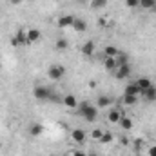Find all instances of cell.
Instances as JSON below:
<instances>
[{
  "instance_id": "6da1fadb",
  "label": "cell",
  "mask_w": 156,
  "mask_h": 156,
  "mask_svg": "<svg viewBox=\"0 0 156 156\" xmlns=\"http://www.w3.org/2000/svg\"><path fill=\"white\" fill-rule=\"evenodd\" d=\"M78 113H80V116H83L87 122H94L98 118V107H93L91 104L82 102V104H78Z\"/></svg>"
},
{
  "instance_id": "7a4b0ae2",
  "label": "cell",
  "mask_w": 156,
  "mask_h": 156,
  "mask_svg": "<svg viewBox=\"0 0 156 156\" xmlns=\"http://www.w3.org/2000/svg\"><path fill=\"white\" fill-rule=\"evenodd\" d=\"M47 76L51 78V80H55V82H58V80H62V78L66 76V67H64V66H60V64H55V66H51V67H49Z\"/></svg>"
},
{
  "instance_id": "3957f363",
  "label": "cell",
  "mask_w": 156,
  "mask_h": 156,
  "mask_svg": "<svg viewBox=\"0 0 156 156\" xmlns=\"http://www.w3.org/2000/svg\"><path fill=\"white\" fill-rule=\"evenodd\" d=\"M33 96L37 100H51L53 98V91L47 89V87H44V85H37L33 89Z\"/></svg>"
},
{
  "instance_id": "277c9868",
  "label": "cell",
  "mask_w": 156,
  "mask_h": 156,
  "mask_svg": "<svg viewBox=\"0 0 156 156\" xmlns=\"http://www.w3.org/2000/svg\"><path fill=\"white\" fill-rule=\"evenodd\" d=\"M13 44H15V45H27V44H29V42H27V33L22 31V29L16 31V33H15V38H13Z\"/></svg>"
},
{
  "instance_id": "5b68a950",
  "label": "cell",
  "mask_w": 156,
  "mask_h": 156,
  "mask_svg": "<svg viewBox=\"0 0 156 156\" xmlns=\"http://www.w3.org/2000/svg\"><path fill=\"white\" fill-rule=\"evenodd\" d=\"M134 83L138 85L140 93H144V91H147L149 87H153V83H151V78H147V76H140V78H136V82H134Z\"/></svg>"
},
{
  "instance_id": "8992f818",
  "label": "cell",
  "mask_w": 156,
  "mask_h": 156,
  "mask_svg": "<svg viewBox=\"0 0 156 156\" xmlns=\"http://www.w3.org/2000/svg\"><path fill=\"white\" fill-rule=\"evenodd\" d=\"M129 76H131V67H129V64L116 67V78L118 80H127Z\"/></svg>"
},
{
  "instance_id": "52a82bcc",
  "label": "cell",
  "mask_w": 156,
  "mask_h": 156,
  "mask_svg": "<svg viewBox=\"0 0 156 156\" xmlns=\"http://www.w3.org/2000/svg\"><path fill=\"white\" fill-rule=\"evenodd\" d=\"M73 22H75V16H71V15H64V16H60L58 18V27H73Z\"/></svg>"
},
{
  "instance_id": "ba28073f",
  "label": "cell",
  "mask_w": 156,
  "mask_h": 156,
  "mask_svg": "<svg viewBox=\"0 0 156 156\" xmlns=\"http://www.w3.org/2000/svg\"><path fill=\"white\" fill-rule=\"evenodd\" d=\"M85 131L83 129H75L73 133H71V138H73V142H76V144H83L85 142Z\"/></svg>"
},
{
  "instance_id": "9c48e42d",
  "label": "cell",
  "mask_w": 156,
  "mask_h": 156,
  "mask_svg": "<svg viewBox=\"0 0 156 156\" xmlns=\"http://www.w3.org/2000/svg\"><path fill=\"white\" fill-rule=\"evenodd\" d=\"M62 104L66 105V107H69V109H73V107H78V100L73 96V94H66L64 98H62Z\"/></svg>"
},
{
  "instance_id": "30bf717a",
  "label": "cell",
  "mask_w": 156,
  "mask_h": 156,
  "mask_svg": "<svg viewBox=\"0 0 156 156\" xmlns=\"http://www.w3.org/2000/svg\"><path fill=\"white\" fill-rule=\"evenodd\" d=\"M94 42L93 40H89V42H85L83 45H82V55H85V56H93V53H94Z\"/></svg>"
},
{
  "instance_id": "8fae6325",
  "label": "cell",
  "mask_w": 156,
  "mask_h": 156,
  "mask_svg": "<svg viewBox=\"0 0 156 156\" xmlns=\"http://www.w3.org/2000/svg\"><path fill=\"white\" fill-rule=\"evenodd\" d=\"M123 94H129V96H140L142 93H140V89H138V85L133 82V83H129L127 87H125V91H123Z\"/></svg>"
},
{
  "instance_id": "7c38bea8",
  "label": "cell",
  "mask_w": 156,
  "mask_h": 156,
  "mask_svg": "<svg viewBox=\"0 0 156 156\" xmlns=\"http://www.w3.org/2000/svg\"><path fill=\"white\" fill-rule=\"evenodd\" d=\"M122 116H123V115H122V111H118V109H111V111H109V115H107V122H111V123H118Z\"/></svg>"
},
{
  "instance_id": "4fadbf2b",
  "label": "cell",
  "mask_w": 156,
  "mask_h": 156,
  "mask_svg": "<svg viewBox=\"0 0 156 156\" xmlns=\"http://www.w3.org/2000/svg\"><path fill=\"white\" fill-rule=\"evenodd\" d=\"M26 33H27V42H29V44H35V42H38V40H40V35H42L38 29H27Z\"/></svg>"
},
{
  "instance_id": "5bb4252c",
  "label": "cell",
  "mask_w": 156,
  "mask_h": 156,
  "mask_svg": "<svg viewBox=\"0 0 156 156\" xmlns=\"http://www.w3.org/2000/svg\"><path fill=\"white\" fill-rule=\"evenodd\" d=\"M104 66H105V69H107V71H115V69L118 67L116 56H105V62H104Z\"/></svg>"
},
{
  "instance_id": "9a60e30c",
  "label": "cell",
  "mask_w": 156,
  "mask_h": 156,
  "mask_svg": "<svg viewBox=\"0 0 156 156\" xmlns=\"http://www.w3.org/2000/svg\"><path fill=\"white\" fill-rule=\"evenodd\" d=\"M111 104H113V100H111L109 96H100L98 102H96V107H98V109H107Z\"/></svg>"
},
{
  "instance_id": "2e32d148",
  "label": "cell",
  "mask_w": 156,
  "mask_h": 156,
  "mask_svg": "<svg viewBox=\"0 0 156 156\" xmlns=\"http://www.w3.org/2000/svg\"><path fill=\"white\" fill-rule=\"evenodd\" d=\"M73 27H75V31H78V33H83V31L87 29V24H85V20H83V18H75Z\"/></svg>"
},
{
  "instance_id": "e0dca14e",
  "label": "cell",
  "mask_w": 156,
  "mask_h": 156,
  "mask_svg": "<svg viewBox=\"0 0 156 156\" xmlns=\"http://www.w3.org/2000/svg\"><path fill=\"white\" fill-rule=\"evenodd\" d=\"M142 96H144L147 102H154V100H156V87H154V85H153V87H149L147 91H144V93H142Z\"/></svg>"
},
{
  "instance_id": "ac0fdd59",
  "label": "cell",
  "mask_w": 156,
  "mask_h": 156,
  "mask_svg": "<svg viewBox=\"0 0 156 156\" xmlns=\"http://www.w3.org/2000/svg\"><path fill=\"white\" fill-rule=\"evenodd\" d=\"M118 123L122 125V129H123V131H131V129H133V120H131V118H127V116H122Z\"/></svg>"
},
{
  "instance_id": "d6986e66",
  "label": "cell",
  "mask_w": 156,
  "mask_h": 156,
  "mask_svg": "<svg viewBox=\"0 0 156 156\" xmlns=\"http://www.w3.org/2000/svg\"><path fill=\"white\" fill-rule=\"evenodd\" d=\"M55 47H56V51H60V53H62V51H67V49H69V42L66 38H58L56 44H55Z\"/></svg>"
},
{
  "instance_id": "ffe728a7",
  "label": "cell",
  "mask_w": 156,
  "mask_h": 156,
  "mask_svg": "<svg viewBox=\"0 0 156 156\" xmlns=\"http://www.w3.org/2000/svg\"><path fill=\"white\" fill-rule=\"evenodd\" d=\"M42 133H44V127H42L40 123H33V125L29 127V134H31V136H35V138L40 136Z\"/></svg>"
},
{
  "instance_id": "44dd1931",
  "label": "cell",
  "mask_w": 156,
  "mask_h": 156,
  "mask_svg": "<svg viewBox=\"0 0 156 156\" xmlns=\"http://www.w3.org/2000/svg\"><path fill=\"white\" fill-rule=\"evenodd\" d=\"M116 64H118V67H120V66H127V64H129V58H127V55H125V53H118V55H116Z\"/></svg>"
},
{
  "instance_id": "7402d4cb",
  "label": "cell",
  "mask_w": 156,
  "mask_h": 156,
  "mask_svg": "<svg viewBox=\"0 0 156 156\" xmlns=\"http://www.w3.org/2000/svg\"><path fill=\"white\" fill-rule=\"evenodd\" d=\"M118 53H120V51H118L115 45H105V49H104V55H105V56H116Z\"/></svg>"
},
{
  "instance_id": "603a6c76",
  "label": "cell",
  "mask_w": 156,
  "mask_h": 156,
  "mask_svg": "<svg viewBox=\"0 0 156 156\" xmlns=\"http://www.w3.org/2000/svg\"><path fill=\"white\" fill-rule=\"evenodd\" d=\"M140 7H144V9H154L156 0H140Z\"/></svg>"
},
{
  "instance_id": "cb8c5ba5",
  "label": "cell",
  "mask_w": 156,
  "mask_h": 156,
  "mask_svg": "<svg viewBox=\"0 0 156 156\" xmlns=\"http://www.w3.org/2000/svg\"><path fill=\"white\" fill-rule=\"evenodd\" d=\"M107 2L109 0H91V7L93 9H102V7L107 5Z\"/></svg>"
},
{
  "instance_id": "d4e9b609",
  "label": "cell",
  "mask_w": 156,
  "mask_h": 156,
  "mask_svg": "<svg viewBox=\"0 0 156 156\" xmlns=\"http://www.w3.org/2000/svg\"><path fill=\"white\" fill-rule=\"evenodd\" d=\"M138 102V96H129V94H123V104L127 105H134Z\"/></svg>"
},
{
  "instance_id": "484cf974",
  "label": "cell",
  "mask_w": 156,
  "mask_h": 156,
  "mask_svg": "<svg viewBox=\"0 0 156 156\" xmlns=\"http://www.w3.org/2000/svg\"><path fill=\"white\" fill-rule=\"evenodd\" d=\"M111 142H113V133H109V131L104 133L102 138H100V144H111Z\"/></svg>"
},
{
  "instance_id": "4316f807",
  "label": "cell",
  "mask_w": 156,
  "mask_h": 156,
  "mask_svg": "<svg viewBox=\"0 0 156 156\" xmlns=\"http://www.w3.org/2000/svg\"><path fill=\"white\" fill-rule=\"evenodd\" d=\"M102 134H104V131H102V129H93V133H91V136H93V140H98V142H100V138H102Z\"/></svg>"
},
{
  "instance_id": "83f0119b",
  "label": "cell",
  "mask_w": 156,
  "mask_h": 156,
  "mask_svg": "<svg viewBox=\"0 0 156 156\" xmlns=\"http://www.w3.org/2000/svg\"><path fill=\"white\" fill-rule=\"evenodd\" d=\"M125 5L129 9H134V7H140V0H125Z\"/></svg>"
},
{
  "instance_id": "f1b7e54d",
  "label": "cell",
  "mask_w": 156,
  "mask_h": 156,
  "mask_svg": "<svg viewBox=\"0 0 156 156\" xmlns=\"http://www.w3.org/2000/svg\"><path fill=\"white\" fill-rule=\"evenodd\" d=\"M147 154H149V156H156V144H154V145H151V147H149Z\"/></svg>"
},
{
  "instance_id": "f546056e",
  "label": "cell",
  "mask_w": 156,
  "mask_h": 156,
  "mask_svg": "<svg viewBox=\"0 0 156 156\" xmlns=\"http://www.w3.org/2000/svg\"><path fill=\"white\" fill-rule=\"evenodd\" d=\"M73 156H87V154H85L83 151H75V153H73Z\"/></svg>"
},
{
  "instance_id": "4dcf8cb0",
  "label": "cell",
  "mask_w": 156,
  "mask_h": 156,
  "mask_svg": "<svg viewBox=\"0 0 156 156\" xmlns=\"http://www.w3.org/2000/svg\"><path fill=\"white\" fill-rule=\"evenodd\" d=\"M11 4L13 5H18V4H22V0H11Z\"/></svg>"
},
{
  "instance_id": "1f68e13d",
  "label": "cell",
  "mask_w": 156,
  "mask_h": 156,
  "mask_svg": "<svg viewBox=\"0 0 156 156\" xmlns=\"http://www.w3.org/2000/svg\"><path fill=\"white\" fill-rule=\"evenodd\" d=\"M87 156H98V154H94V153H91V154H87Z\"/></svg>"
}]
</instances>
